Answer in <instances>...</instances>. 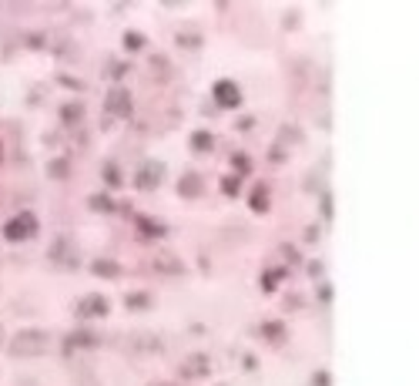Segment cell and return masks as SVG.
<instances>
[{"label":"cell","mask_w":419,"mask_h":386,"mask_svg":"<svg viewBox=\"0 0 419 386\" xmlns=\"http://www.w3.org/2000/svg\"><path fill=\"white\" fill-rule=\"evenodd\" d=\"M13 353L17 356H38V353H44V346H47V336L44 333H34V329H24V333L13 336Z\"/></svg>","instance_id":"1"},{"label":"cell","mask_w":419,"mask_h":386,"mask_svg":"<svg viewBox=\"0 0 419 386\" xmlns=\"http://www.w3.org/2000/svg\"><path fill=\"white\" fill-rule=\"evenodd\" d=\"M34 229H38L34 215H21V219L11 222L4 232H7V239H27V235H34Z\"/></svg>","instance_id":"2"},{"label":"cell","mask_w":419,"mask_h":386,"mask_svg":"<svg viewBox=\"0 0 419 386\" xmlns=\"http://www.w3.org/2000/svg\"><path fill=\"white\" fill-rule=\"evenodd\" d=\"M0 161H4V144H0Z\"/></svg>","instance_id":"3"}]
</instances>
